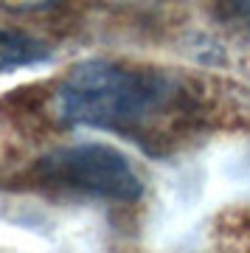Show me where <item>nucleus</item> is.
<instances>
[{"mask_svg": "<svg viewBox=\"0 0 250 253\" xmlns=\"http://www.w3.org/2000/svg\"><path fill=\"white\" fill-rule=\"evenodd\" d=\"M231 14H236V17L248 26V31H250V3H239V6H233Z\"/></svg>", "mask_w": 250, "mask_h": 253, "instance_id": "20e7f679", "label": "nucleus"}, {"mask_svg": "<svg viewBox=\"0 0 250 253\" xmlns=\"http://www.w3.org/2000/svg\"><path fill=\"white\" fill-rule=\"evenodd\" d=\"M14 186L107 203H135L143 194V183L129 158L107 144L51 149L14 174Z\"/></svg>", "mask_w": 250, "mask_h": 253, "instance_id": "f03ea898", "label": "nucleus"}, {"mask_svg": "<svg viewBox=\"0 0 250 253\" xmlns=\"http://www.w3.org/2000/svg\"><path fill=\"white\" fill-rule=\"evenodd\" d=\"M48 59H51V48L40 37L0 26V76L28 65H42Z\"/></svg>", "mask_w": 250, "mask_h": 253, "instance_id": "7ed1b4c3", "label": "nucleus"}, {"mask_svg": "<svg viewBox=\"0 0 250 253\" xmlns=\"http://www.w3.org/2000/svg\"><path fill=\"white\" fill-rule=\"evenodd\" d=\"M54 101L62 124L104 129L141 144L146 152H158V144L194 110V99L177 73L113 59L73 65Z\"/></svg>", "mask_w": 250, "mask_h": 253, "instance_id": "f257e3e1", "label": "nucleus"}]
</instances>
